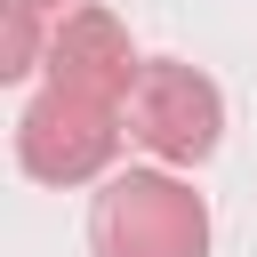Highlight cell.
<instances>
[{
	"mask_svg": "<svg viewBox=\"0 0 257 257\" xmlns=\"http://www.w3.org/2000/svg\"><path fill=\"white\" fill-rule=\"evenodd\" d=\"M120 137H128V104L72 96V88H40L16 112V169L32 185H96L112 169Z\"/></svg>",
	"mask_w": 257,
	"mask_h": 257,
	"instance_id": "2",
	"label": "cell"
},
{
	"mask_svg": "<svg viewBox=\"0 0 257 257\" xmlns=\"http://www.w3.org/2000/svg\"><path fill=\"white\" fill-rule=\"evenodd\" d=\"M16 8H40V16H64V0H16Z\"/></svg>",
	"mask_w": 257,
	"mask_h": 257,
	"instance_id": "6",
	"label": "cell"
},
{
	"mask_svg": "<svg viewBox=\"0 0 257 257\" xmlns=\"http://www.w3.org/2000/svg\"><path fill=\"white\" fill-rule=\"evenodd\" d=\"M88 257H209V201L177 169H120L88 201Z\"/></svg>",
	"mask_w": 257,
	"mask_h": 257,
	"instance_id": "1",
	"label": "cell"
},
{
	"mask_svg": "<svg viewBox=\"0 0 257 257\" xmlns=\"http://www.w3.org/2000/svg\"><path fill=\"white\" fill-rule=\"evenodd\" d=\"M48 56V40H40V8H16L8 0V32H0V72L8 80H24L32 64Z\"/></svg>",
	"mask_w": 257,
	"mask_h": 257,
	"instance_id": "5",
	"label": "cell"
},
{
	"mask_svg": "<svg viewBox=\"0 0 257 257\" xmlns=\"http://www.w3.org/2000/svg\"><path fill=\"white\" fill-rule=\"evenodd\" d=\"M48 88H72V96H104V104H128L145 56L128 48V24L112 8H64L48 24V56H40Z\"/></svg>",
	"mask_w": 257,
	"mask_h": 257,
	"instance_id": "4",
	"label": "cell"
},
{
	"mask_svg": "<svg viewBox=\"0 0 257 257\" xmlns=\"http://www.w3.org/2000/svg\"><path fill=\"white\" fill-rule=\"evenodd\" d=\"M128 137L161 161V169H201L225 137V96L201 64H177V56H153L128 88Z\"/></svg>",
	"mask_w": 257,
	"mask_h": 257,
	"instance_id": "3",
	"label": "cell"
}]
</instances>
